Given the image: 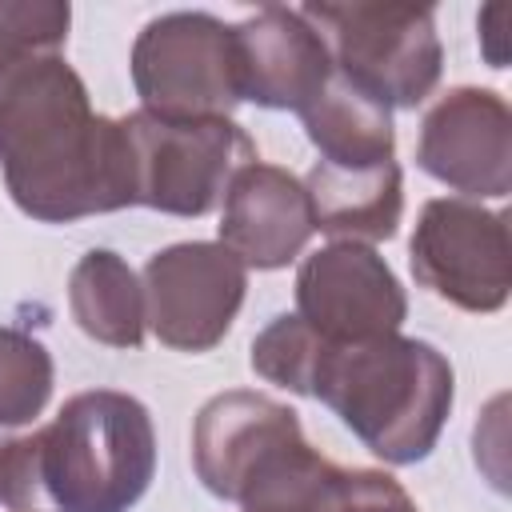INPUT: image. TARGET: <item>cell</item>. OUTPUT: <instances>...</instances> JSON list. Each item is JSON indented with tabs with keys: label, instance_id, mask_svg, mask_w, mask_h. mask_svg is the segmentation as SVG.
<instances>
[{
	"label": "cell",
	"instance_id": "6da1fadb",
	"mask_svg": "<svg viewBox=\"0 0 512 512\" xmlns=\"http://www.w3.org/2000/svg\"><path fill=\"white\" fill-rule=\"evenodd\" d=\"M248 364L268 384L320 400L384 464L424 460L456 400L452 364L436 344L400 332L324 340L296 312L256 332Z\"/></svg>",
	"mask_w": 512,
	"mask_h": 512
},
{
	"label": "cell",
	"instance_id": "7a4b0ae2",
	"mask_svg": "<svg viewBox=\"0 0 512 512\" xmlns=\"http://www.w3.org/2000/svg\"><path fill=\"white\" fill-rule=\"evenodd\" d=\"M0 172L16 208L40 224L132 208L120 116H100L60 52L0 60Z\"/></svg>",
	"mask_w": 512,
	"mask_h": 512
},
{
	"label": "cell",
	"instance_id": "3957f363",
	"mask_svg": "<svg viewBox=\"0 0 512 512\" xmlns=\"http://www.w3.org/2000/svg\"><path fill=\"white\" fill-rule=\"evenodd\" d=\"M156 476L152 412L116 388L64 400L52 424L16 436L0 504L12 512H128Z\"/></svg>",
	"mask_w": 512,
	"mask_h": 512
},
{
	"label": "cell",
	"instance_id": "277c9868",
	"mask_svg": "<svg viewBox=\"0 0 512 512\" xmlns=\"http://www.w3.org/2000/svg\"><path fill=\"white\" fill-rule=\"evenodd\" d=\"M300 16L320 32L332 72L384 108H416L440 84L444 44L428 4H304Z\"/></svg>",
	"mask_w": 512,
	"mask_h": 512
},
{
	"label": "cell",
	"instance_id": "5b68a950",
	"mask_svg": "<svg viewBox=\"0 0 512 512\" xmlns=\"http://www.w3.org/2000/svg\"><path fill=\"white\" fill-rule=\"evenodd\" d=\"M132 164V204L168 216H204L220 204L232 176L256 160L252 136L232 116L172 120L156 112L120 116Z\"/></svg>",
	"mask_w": 512,
	"mask_h": 512
},
{
	"label": "cell",
	"instance_id": "8992f818",
	"mask_svg": "<svg viewBox=\"0 0 512 512\" xmlns=\"http://www.w3.org/2000/svg\"><path fill=\"white\" fill-rule=\"evenodd\" d=\"M128 68L140 108L156 116H232L244 100L236 28L212 12L180 8L152 16L136 32Z\"/></svg>",
	"mask_w": 512,
	"mask_h": 512
},
{
	"label": "cell",
	"instance_id": "52a82bcc",
	"mask_svg": "<svg viewBox=\"0 0 512 512\" xmlns=\"http://www.w3.org/2000/svg\"><path fill=\"white\" fill-rule=\"evenodd\" d=\"M312 452L300 416L268 392H220L192 420V468L212 496L232 504H244Z\"/></svg>",
	"mask_w": 512,
	"mask_h": 512
},
{
	"label": "cell",
	"instance_id": "ba28073f",
	"mask_svg": "<svg viewBox=\"0 0 512 512\" xmlns=\"http://www.w3.org/2000/svg\"><path fill=\"white\" fill-rule=\"evenodd\" d=\"M408 264L416 284L432 296L464 312H500L512 292L508 220L480 200L436 196L420 208Z\"/></svg>",
	"mask_w": 512,
	"mask_h": 512
},
{
	"label": "cell",
	"instance_id": "9c48e42d",
	"mask_svg": "<svg viewBox=\"0 0 512 512\" xmlns=\"http://www.w3.org/2000/svg\"><path fill=\"white\" fill-rule=\"evenodd\" d=\"M144 324L164 348H216L248 292V268L220 240H180L148 256L140 272Z\"/></svg>",
	"mask_w": 512,
	"mask_h": 512
},
{
	"label": "cell",
	"instance_id": "30bf717a",
	"mask_svg": "<svg viewBox=\"0 0 512 512\" xmlns=\"http://www.w3.org/2000/svg\"><path fill=\"white\" fill-rule=\"evenodd\" d=\"M296 316L324 340H368L400 332L408 296L372 244L332 240L296 268Z\"/></svg>",
	"mask_w": 512,
	"mask_h": 512
},
{
	"label": "cell",
	"instance_id": "8fae6325",
	"mask_svg": "<svg viewBox=\"0 0 512 512\" xmlns=\"http://www.w3.org/2000/svg\"><path fill=\"white\" fill-rule=\"evenodd\" d=\"M416 164L464 200H500L512 188V112L496 88H448L420 124Z\"/></svg>",
	"mask_w": 512,
	"mask_h": 512
},
{
	"label": "cell",
	"instance_id": "7c38bea8",
	"mask_svg": "<svg viewBox=\"0 0 512 512\" xmlns=\"http://www.w3.org/2000/svg\"><path fill=\"white\" fill-rule=\"evenodd\" d=\"M240 56L244 100L272 112H304L332 80V56L320 32L300 16V8L264 4L256 16L232 24Z\"/></svg>",
	"mask_w": 512,
	"mask_h": 512
},
{
	"label": "cell",
	"instance_id": "4fadbf2b",
	"mask_svg": "<svg viewBox=\"0 0 512 512\" xmlns=\"http://www.w3.org/2000/svg\"><path fill=\"white\" fill-rule=\"evenodd\" d=\"M308 192L296 172L252 160L224 192L220 244L244 260V268L276 272L288 268L312 236Z\"/></svg>",
	"mask_w": 512,
	"mask_h": 512
},
{
	"label": "cell",
	"instance_id": "5bb4252c",
	"mask_svg": "<svg viewBox=\"0 0 512 512\" xmlns=\"http://www.w3.org/2000/svg\"><path fill=\"white\" fill-rule=\"evenodd\" d=\"M312 208V228L332 240H392L404 216V176L396 160L368 168H340L316 160L300 180Z\"/></svg>",
	"mask_w": 512,
	"mask_h": 512
},
{
	"label": "cell",
	"instance_id": "9a60e30c",
	"mask_svg": "<svg viewBox=\"0 0 512 512\" xmlns=\"http://www.w3.org/2000/svg\"><path fill=\"white\" fill-rule=\"evenodd\" d=\"M68 308L84 336L108 348L144 344V288L132 264L112 248H88L68 276Z\"/></svg>",
	"mask_w": 512,
	"mask_h": 512
},
{
	"label": "cell",
	"instance_id": "2e32d148",
	"mask_svg": "<svg viewBox=\"0 0 512 512\" xmlns=\"http://www.w3.org/2000/svg\"><path fill=\"white\" fill-rule=\"evenodd\" d=\"M300 120L324 164L368 168V164L392 160L396 152L392 108H384L380 100H372L368 92H360L336 72L328 88L300 112Z\"/></svg>",
	"mask_w": 512,
	"mask_h": 512
},
{
	"label": "cell",
	"instance_id": "e0dca14e",
	"mask_svg": "<svg viewBox=\"0 0 512 512\" xmlns=\"http://www.w3.org/2000/svg\"><path fill=\"white\" fill-rule=\"evenodd\" d=\"M52 384V352L36 336L0 324V428L32 424L48 408Z\"/></svg>",
	"mask_w": 512,
	"mask_h": 512
},
{
	"label": "cell",
	"instance_id": "ac0fdd59",
	"mask_svg": "<svg viewBox=\"0 0 512 512\" xmlns=\"http://www.w3.org/2000/svg\"><path fill=\"white\" fill-rule=\"evenodd\" d=\"M72 8L60 0H0V60L60 52L68 40Z\"/></svg>",
	"mask_w": 512,
	"mask_h": 512
},
{
	"label": "cell",
	"instance_id": "d6986e66",
	"mask_svg": "<svg viewBox=\"0 0 512 512\" xmlns=\"http://www.w3.org/2000/svg\"><path fill=\"white\" fill-rule=\"evenodd\" d=\"M336 512H420L404 484L380 468H344V496Z\"/></svg>",
	"mask_w": 512,
	"mask_h": 512
},
{
	"label": "cell",
	"instance_id": "ffe728a7",
	"mask_svg": "<svg viewBox=\"0 0 512 512\" xmlns=\"http://www.w3.org/2000/svg\"><path fill=\"white\" fill-rule=\"evenodd\" d=\"M12 440H16V436H8V428H0V492H4V468H8V452H12Z\"/></svg>",
	"mask_w": 512,
	"mask_h": 512
},
{
	"label": "cell",
	"instance_id": "44dd1931",
	"mask_svg": "<svg viewBox=\"0 0 512 512\" xmlns=\"http://www.w3.org/2000/svg\"><path fill=\"white\" fill-rule=\"evenodd\" d=\"M340 496H344V484H340ZM340 496H336V500H332V504H328L324 512H336V508H340Z\"/></svg>",
	"mask_w": 512,
	"mask_h": 512
}]
</instances>
